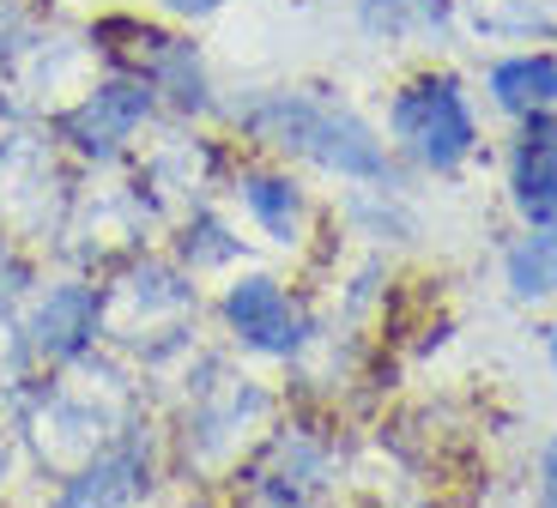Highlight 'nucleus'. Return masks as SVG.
<instances>
[{
  "mask_svg": "<svg viewBox=\"0 0 557 508\" xmlns=\"http://www.w3.org/2000/svg\"><path fill=\"white\" fill-rule=\"evenodd\" d=\"M158 110V91L152 79H139V73H115V79H103L98 91L85 97L79 110L61 115V139H73V151H85V158H115V151L127 146V139L146 127V115Z\"/></svg>",
  "mask_w": 557,
  "mask_h": 508,
  "instance_id": "3",
  "label": "nucleus"
},
{
  "mask_svg": "<svg viewBox=\"0 0 557 508\" xmlns=\"http://www.w3.org/2000/svg\"><path fill=\"white\" fill-rule=\"evenodd\" d=\"M491 103L509 115L557 110V55H509L491 67Z\"/></svg>",
  "mask_w": 557,
  "mask_h": 508,
  "instance_id": "9",
  "label": "nucleus"
},
{
  "mask_svg": "<svg viewBox=\"0 0 557 508\" xmlns=\"http://www.w3.org/2000/svg\"><path fill=\"white\" fill-rule=\"evenodd\" d=\"M509 290L521 302L557 297V224H528V236L509 248Z\"/></svg>",
  "mask_w": 557,
  "mask_h": 508,
  "instance_id": "10",
  "label": "nucleus"
},
{
  "mask_svg": "<svg viewBox=\"0 0 557 508\" xmlns=\"http://www.w3.org/2000/svg\"><path fill=\"white\" fill-rule=\"evenodd\" d=\"M363 30H376V37H412V30H431L443 37L448 30V0H363L358 7Z\"/></svg>",
  "mask_w": 557,
  "mask_h": 508,
  "instance_id": "11",
  "label": "nucleus"
},
{
  "mask_svg": "<svg viewBox=\"0 0 557 508\" xmlns=\"http://www.w3.org/2000/svg\"><path fill=\"white\" fill-rule=\"evenodd\" d=\"M224 327L237 333L249 351H261V358H292L297 345H304L309 321L292 309V297H285L278 278L249 273L224 290Z\"/></svg>",
  "mask_w": 557,
  "mask_h": 508,
  "instance_id": "4",
  "label": "nucleus"
},
{
  "mask_svg": "<svg viewBox=\"0 0 557 508\" xmlns=\"http://www.w3.org/2000/svg\"><path fill=\"white\" fill-rule=\"evenodd\" d=\"M152 467L139 448H103L73 484H61V503H134L146 491Z\"/></svg>",
  "mask_w": 557,
  "mask_h": 508,
  "instance_id": "8",
  "label": "nucleus"
},
{
  "mask_svg": "<svg viewBox=\"0 0 557 508\" xmlns=\"http://www.w3.org/2000/svg\"><path fill=\"white\" fill-rule=\"evenodd\" d=\"M243 134H255L261 146L273 151H292V158H309V164L334 170L346 182H376V188H394V164L382 139L370 134V122H358L351 110L327 103V97H309V91H273V97H255L249 110H237Z\"/></svg>",
  "mask_w": 557,
  "mask_h": 508,
  "instance_id": "1",
  "label": "nucleus"
},
{
  "mask_svg": "<svg viewBox=\"0 0 557 508\" xmlns=\"http://www.w3.org/2000/svg\"><path fill=\"white\" fill-rule=\"evenodd\" d=\"M540 496H545V503H557V442L545 448V460H540Z\"/></svg>",
  "mask_w": 557,
  "mask_h": 508,
  "instance_id": "13",
  "label": "nucleus"
},
{
  "mask_svg": "<svg viewBox=\"0 0 557 508\" xmlns=\"http://www.w3.org/2000/svg\"><path fill=\"white\" fill-rule=\"evenodd\" d=\"M237 200L273 243H297L304 236V188L285 170H243L237 176Z\"/></svg>",
  "mask_w": 557,
  "mask_h": 508,
  "instance_id": "7",
  "label": "nucleus"
},
{
  "mask_svg": "<svg viewBox=\"0 0 557 508\" xmlns=\"http://www.w3.org/2000/svg\"><path fill=\"white\" fill-rule=\"evenodd\" d=\"M98 290L91 285H55L49 297L37 302V315H30V339H37V351L42 358H55V363H67V358H79L85 345L98 339Z\"/></svg>",
  "mask_w": 557,
  "mask_h": 508,
  "instance_id": "6",
  "label": "nucleus"
},
{
  "mask_svg": "<svg viewBox=\"0 0 557 508\" xmlns=\"http://www.w3.org/2000/svg\"><path fill=\"white\" fill-rule=\"evenodd\" d=\"M545 351H552V363H557V327H545Z\"/></svg>",
  "mask_w": 557,
  "mask_h": 508,
  "instance_id": "14",
  "label": "nucleus"
},
{
  "mask_svg": "<svg viewBox=\"0 0 557 508\" xmlns=\"http://www.w3.org/2000/svg\"><path fill=\"white\" fill-rule=\"evenodd\" d=\"M0 479H7V448H0Z\"/></svg>",
  "mask_w": 557,
  "mask_h": 508,
  "instance_id": "15",
  "label": "nucleus"
},
{
  "mask_svg": "<svg viewBox=\"0 0 557 508\" xmlns=\"http://www.w3.org/2000/svg\"><path fill=\"white\" fill-rule=\"evenodd\" d=\"M0 164H7V139H0Z\"/></svg>",
  "mask_w": 557,
  "mask_h": 508,
  "instance_id": "16",
  "label": "nucleus"
},
{
  "mask_svg": "<svg viewBox=\"0 0 557 508\" xmlns=\"http://www.w3.org/2000/svg\"><path fill=\"white\" fill-rule=\"evenodd\" d=\"M164 13H176V18H207V13H219L224 0H158Z\"/></svg>",
  "mask_w": 557,
  "mask_h": 508,
  "instance_id": "12",
  "label": "nucleus"
},
{
  "mask_svg": "<svg viewBox=\"0 0 557 508\" xmlns=\"http://www.w3.org/2000/svg\"><path fill=\"white\" fill-rule=\"evenodd\" d=\"M388 134L400 146V158H412L418 170H436V176L460 170L479 146L473 103H467L455 73H418V79H406L388 97Z\"/></svg>",
  "mask_w": 557,
  "mask_h": 508,
  "instance_id": "2",
  "label": "nucleus"
},
{
  "mask_svg": "<svg viewBox=\"0 0 557 508\" xmlns=\"http://www.w3.org/2000/svg\"><path fill=\"white\" fill-rule=\"evenodd\" d=\"M509 200L528 224H557V115L528 110L509 151Z\"/></svg>",
  "mask_w": 557,
  "mask_h": 508,
  "instance_id": "5",
  "label": "nucleus"
}]
</instances>
